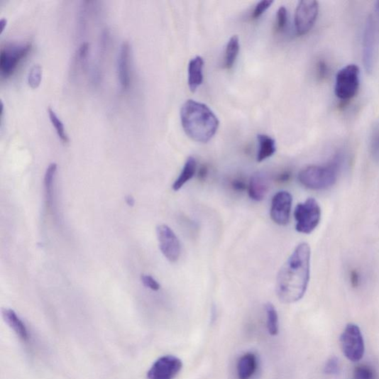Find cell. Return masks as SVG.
<instances>
[{"mask_svg":"<svg viewBox=\"0 0 379 379\" xmlns=\"http://www.w3.org/2000/svg\"><path fill=\"white\" fill-rule=\"evenodd\" d=\"M48 113L50 122L55 126L60 141L65 144L68 143L69 138L65 132L64 124L60 119L57 116L55 111L50 107H48Z\"/></svg>","mask_w":379,"mask_h":379,"instance_id":"cell-23","label":"cell"},{"mask_svg":"<svg viewBox=\"0 0 379 379\" xmlns=\"http://www.w3.org/2000/svg\"><path fill=\"white\" fill-rule=\"evenodd\" d=\"M240 49L239 39L237 35L233 36L229 41L225 55V67L231 69L238 57Z\"/></svg>","mask_w":379,"mask_h":379,"instance_id":"cell-22","label":"cell"},{"mask_svg":"<svg viewBox=\"0 0 379 379\" xmlns=\"http://www.w3.org/2000/svg\"><path fill=\"white\" fill-rule=\"evenodd\" d=\"M209 170L206 166H202L198 172V177L200 180H204L207 175H208Z\"/></svg>","mask_w":379,"mask_h":379,"instance_id":"cell-32","label":"cell"},{"mask_svg":"<svg viewBox=\"0 0 379 379\" xmlns=\"http://www.w3.org/2000/svg\"><path fill=\"white\" fill-rule=\"evenodd\" d=\"M341 164V157L324 165L308 166L300 172L299 181L307 188L322 190L333 186L338 178Z\"/></svg>","mask_w":379,"mask_h":379,"instance_id":"cell-3","label":"cell"},{"mask_svg":"<svg viewBox=\"0 0 379 379\" xmlns=\"http://www.w3.org/2000/svg\"><path fill=\"white\" fill-rule=\"evenodd\" d=\"M269 180L263 172H256L252 175L248 185V194L251 199L256 202L263 201L268 194Z\"/></svg>","mask_w":379,"mask_h":379,"instance_id":"cell-14","label":"cell"},{"mask_svg":"<svg viewBox=\"0 0 379 379\" xmlns=\"http://www.w3.org/2000/svg\"><path fill=\"white\" fill-rule=\"evenodd\" d=\"M379 55V1L368 16L363 40V59L366 70L372 73Z\"/></svg>","mask_w":379,"mask_h":379,"instance_id":"cell-4","label":"cell"},{"mask_svg":"<svg viewBox=\"0 0 379 379\" xmlns=\"http://www.w3.org/2000/svg\"><path fill=\"white\" fill-rule=\"evenodd\" d=\"M31 47V43H11L4 47L0 53V71L2 75L8 77L13 75Z\"/></svg>","mask_w":379,"mask_h":379,"instance_id":"cell-8","label":"cell"},{"mask_svg":"<svg viewBox=\"0 0 379 379\" xmlns=\"http://www.w3.org/2000/svg\"><path fill=\"white\" fill-rule=\"evenodd\" d=\"M273 4V1H268V0L258 3L253 11V19L256 20L260 18V17L272 6Z\"/></svg>","mask_w":379,"mask_h":379,"instance_id":"cell-29","label":"cell"},{"mask_svg":"<svg viewBox=\"0 0 379 379\" xmlns=\"http://www.w3.org/2000/svg\"><path fill=\"white\" fill-rule=\"evenodd\" d=\"M117 73L120 86L123 90L130 85V44L124 41L120 46L117 59Z\"/></svg>","mask_w":379,"mask_h":379,"instance_id":"cell-13","label":"cell"},{"mask_svg":"<svg viewBox=\"0 0 379 379\" xmlns=\"http://www.w3.org/2000/svg\"><path fill=\"white\" fill-rule=\"evenodd\" d=\"M321 214L320 206L314 198L298 204L295 211L296 230L301 234H312L319 226Z\"/></svg>","mask_w":379,"mask_h":379,"instance_id":"cell-5","label":"cell"},{"mask_svg":"<svg viewBox=\"0 0 379 379\" xmlns=\"http://www.w3.org/2000/svg\"><path fill=\"white\" fill-rule=\"evenodd\" d=\"M370 150L373 158L379 160V122L375 125L372 131Z\"/></svg>","mask_w":379,"mask_h":379,"instance_id":"cell-26","label":"cell"},{"mask_svg":"<svg viewBox=\"0 0 379 379\" xmlns=\"http://www.w3.org/2000/svg\"><path fill=\"white\" fill-rule=\"evenodd\" d=\"M290 178V174L288 173V172H285V173H283L280 175L278 177V180L281 182H287Z\"/></svg>","mask_w":379,"mask_h":379,"instance_id":"cell-33","label":"cell"},{"mask_svg":"<svg viewBox=\"0 0 379 379\" xmlns=\"http://www.w3.org/2000/svg\"><path fill=\"white\" fill-rule=\"evenodd\" d=\"M6 25H7L6 19L2 18L1 20H0V26H1V33L4 31Z\"/></svg>","mask_w":379,"mask_h":379,"instance_id":"cell-35","label":"cell"},{"mask_svg":"<svg viewBox=\"0 0 379 379\" xmlns=\"http://www.w3.org/2000/svg\"><path fill=\"white\" fill-rule=\"evenodd\" d=\"M339 370V361L336 356L331 357L326 361L324 371L327 375H335Z\"/></svg>","mask_w":379,"mask_h":379,"instance_id":"cell-28","label":"cell"},{"mask_svg":"<svg viewBox=\"0 0 379 379\" xmlns=\"http://www.w3.org/2000/svg\"><path fill=\"white\" fill-rule=\"evenodd\" d=\"M319 3L315 0H303L295 13V26L299 35H304L314 27L319 15Z\"/></svg>","mask_w":379,"mask_h":379,"instance_id":"cell-9","label":"cell"},{"mask_svg":"<svg viewBox=\"0 0 379 379\" xmlns=\"http://www.w3.org/2000/svg\"><path fill=\"white\" fill-rule=\"evenodd\" d=\"M292 203V195L287 192H279L273 196L270 214L274 223L280 226L287 225L290 217Z\"/></svg>","mask_w":379,"mask_h":379,"instance_id":"cell-12","label":"cell"},{"mask_svg":"<svg viewBox=\"0 0 379 379\" xmlns=\"http://www.w3.org/2000/svg\"><path fill=\"white\" fill-rule=\"evenodd\" d=\"M141 281L145 287L153 290L158 291L160 289L159 282L153 279L151 275L143 274L141 275Z\"/></svg>","mask_w":379,"mask_h":379,"instance_id":"cell-30","label":"cell"},{"mask_svg":"<svg viewBox=\"0 0 379 379\" xmlns=\"http://www.w3.org/2000/svg\"><path fill=\"white\" fill-rule=\"evenodd\" d=\"M360 85V69L354 64L343 67L336 76L335 94L341 100L353 99Z\"/></svg>","mask_w":379,"mask_h":379,"instance_id":"cell-6","label":"cell"},{"mask_svg":"<svg viewBox=\"0 0 379 379\" xmlns=\"http://www.w3.org/2000/svg\"><path fill=\"white\" fill-rule=\"evenodd\" d=\"M355 379H376L375 370L368 365H360L355 368Z\"/></svg>","mask_w":379,"mask_h":379,"instance_id":"cell-25","label":"cell"},{"mask_svg":"<svg viewBox=\"0 0 379 379\" xmlns=\"http://www.w3.org/2000/svg\"><path fill=\"white\" fill-rule=\"evenodd\" d=\"M340 343L343 353L353 363H357L363 358L365 341L358 325L348 324L341 334Z\"/></svg>","mask_w":379,"mask_h":379,"instance_id":"cell-7","label":"cell"},{"mask_svg":"<svg viewBox=\"0 0 379 379\" xmlns=\"http://www.w3.org/2000/svg\"><path fill=\"white\" fill-rule=\"evenodd\" d=\"M180 117L185 133L200 143L209 142L219 126V119L212 110L203 103L192 99L184 103Z\"/></svg>","mask_w":379,"mask_h":379,"instance_id":"cell-2","label":"cell"},{"mask_svg":"<svg viewBox=\"0 0 379 379\" xmlns=\"http://www.w3.org/2000/svg\"><path fill=\"white\" fill-rule=\"evenodd\" d=\"M204 60L197 56L190 61L188 65V86L192 92H195L203 82Z\"/></svg>","mask_w":379,"mask_h":379,"instance_id":"cell-15","label":"cell"},{"mask_svg":"<svg viewBox=\"0 0 379 379\" xmlns=\"http://www.w3.org/2000/svg\"><path fill=\"white\" fill-rule=\"evenodd\" d=\"M2 314L6 324L11 327L17 336L23 341H28L29 339V334L27 327L15 312L9 308H4L2 309Z\"/></svg>","mask_w":379,"mask_h":379,"instance_id":"cell-16","label":"cell"},{"mask_svg":"<svg viewBox=\"0 0 379 379\" xmlns=\"http://www.w3.org/2000/svg\"><path fill=\"white\" fill-rule=\"evenodd\" d=\"M197 163L194 157H190L186 160L182 170L172 185L175 192H178L190 180H191L197 173Z\"/></svg>","mask_w":379,"mask_h":379,"instance_id":"cell-19","label":"cell"},{"mask_svg":"<svg viewBox=\"0 0 379 379\" xmlns=\"http://www.w3.org/2000/svg\"><path fill=\"white\" fill-rule=\"evenodd\" d=\"M43 77V68L40 65H34L30 69L28 75V83L30 87L35 89L39 87Z\"/></svg>","mask_w":379,"mask_h":379,"instance_id":"cell-24","label":"cell"},{"mask_svg":"<svg viewBox=\"0 0 379 379\" xmlns=\"http://www.w3.org/2000/svg\"><path fill=\"white\" fill-rule=\"evenodd\" d=\"M126 201L128 205L131 207H133L135 204V200L133 198V197H131V195H128V197H126Z\"/></svg>","mask_w":379,"mask_h":379,"instance_id":"cell-34","label":"cell"},{"mask_svg":"<svg viewBox=\"0 0 379 379\" xmlns=\"http://www.w3.org/2000/svg\"><path fill=\"white\" fill-rule=\"evenodd\" d=\"M157 235L162 253L170 263H177L180 256L181 246L176 234L167 226L161 225L157 228Z\"/></svg>","mask_w":379,"mask_h":379,"instance_id":"cell-10","label":"cell"},{"mask_svg":"<svg viewBox=\"0 0 379 379\" xmlns=\"http://www.w3.org/2000/svg\"><path fill=\"white\" fill-rule=\"evenodd\" d=\"M183 364L175 356H164L158 359L148 370V379H174L181 371Z\"/></svg>","mask_w":379,"mask_h":379,"instance_id":"cell-11","label":"cell"},{"mask_svg":"<svg viewBox=\"0 0 379 379\" xmlns=\"http://www.w3.org/2000/svg\"><path fill=\"white\" fill-rule=\"evenodd\" d=\"M57 170V165L56 163H51L48 167L45 178V200L48 207L53 205V185L54 180Z\"/></svg>","mask_w":379,"mask_h":379,"instance_id":"cell-20","label":"cell"},{"mask_svg":"<svg viewBox=\"0 0 379 379\" xmlns=\"http://www.w3.org/2000/svg\"><path fill=\"white\" fill-rule=\"evenodd\" d=\"M287 23V11L285 7H281L277 13V22H275V31L282 32Z\"/></svg>","mask_w":379,"mask_h":379,"instance_id":"cell-27","label":"cell"},{"mask_svg":"<svg viewBox=\"0 0 379 379\" xmlns=\"http://www.w3.org/2000/svg\"><path fill=\"white\" fill-rule=\"evenodd\" d=\"M258 143V150L257 153V162L262 163L271 158L277 151V145L270 136L266 134H258L257 136Z\"/></svg>","mask_w":379,"mask_h":379,"instance_id":"cell-18","label":"cell"},{"mask_svg":"<svg viewBox=\"0 0 379 379\" xmlns=\"http://www.w3.org/2000/svg\"><path fill=\"white\" fill-rule=\"evenodd\" d=\"M232 187L236 192H243L247 189L246 182L241 180H235L232 182Z\"/></svg>","mask_w":379,"mask_h":379,"instance_id":"cell-31","label":"cell"},{"mask_svg":"<svg viewBox=\"0 0 379 379\" xmlns=\"http://www.w3.org/2000/svg\"><path fill=\"white\" fill-rule=\"evenodd\" d=\"M265 312L267 316V327L269 334L273 336H278L280 331L279 317L277 309L272 303L265 304Z\"/></svg>","mask_w":379,"mask_h":379,"instance_id":"cell-21","label":"cell"},{"mask_svg":"<svg viewBox=\"0 0 379 379\" xmlns=\"http://www.w3.org/2000/svg\"><path fill=\"white\" fill-rule=\"evenodd\" d=\"M311 254L309 245L301 243L282 266L275 285L278 298L282 302L295 303L304 296L309 280Z\"/></svg>","mask_w":379,"mask_h":379,"instance_id":"cell-1","label":"cell"},{"mask_svg":"<svg viewBox=\"0 0 379 379\" xmlns=\"http://www.w3.org/2000/svg\"><path fill=\"white\" fill-rule=\"evenodd\" d=\"M258 361L253 353H247L241 357L237 364L238 379H251L257 370Z\"/></svg>","mask_w":379,"mask_h":379,"instance_id":"cell-17","label":"cell"}]
</instances>
